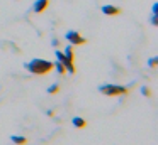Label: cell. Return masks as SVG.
Wrapping results in <instances>:
<instances>
[{"mask_svg":"<svg viewBox=\"0 0 158 145\" xmlns=\"http://www.w3.org/2000/svg\"><path fill=\"white\" fill-rule=\"evenodd\" d=\"M26 69L32 74H38V76H43V74H48L55 69V64L51 61H46V59H31L27 64H26Z\"/></svg>","mask_w":158,"mask_h":145,"instance_id":"1","label":"cell"},{"mask_svg":"<svg viewBox=\"0 0 158 145\" xmlns=\"http://www.w3.org/2000/svg\"><path fill=\"white\" fill-rule=\"evenodd\" d=\"M99 91L106 96H121V94L129 93V88L119 86V84H102V86H99Z\"/></svg>","mask_w":158,"mask_h":145,"instance_id":"2","label":"cell"},{"mask_svg":"<svg viewBox=\"0 0 158 145\" xmlns=\"http://www.w3.org/2000/svg\"><path fill=\"white\" fill-rule=\"evenodd\" d=\"M65 39L68 40L72 46H82V44L87 42L85 37L80 36V32H77V30H68V32L65 34Z\"/></svg>","mask_w":158,"mask_h":145,"instance_id":"3","label":"cell"},{"mask_svg":"<svg viewBox=\"0 0 158 145\" xmlns=\"http://www.w3.org/2000/svg\"><path fill=\"white\" fill-rule=\"evenodd\" d=\"M55 56L58 57V61H60V63H63V66L66 67V73H70V74H73V73H75V63H73V61H70L68 57L65 56V52H61V51H56V52H55Z\"/></svg>","mask_w":158,"mask_h":145,"instance_id":"4","label":"cell"},{"mask_svg":"<svg viewBox=\"0 0 158 145\" xmlns=\"http://www.w3.org/2000/svg\"><path fill=\"white\" fill-rule=\"evenodd\" d=\"M48 5H49V0H36L32 10H34L36 13H41V12H44V10L48 9Z\"/></svg>","mask_w":158,"mask_h":145,"instance_id":"5","label":"cell"},{"mask_svg":"<svg viewBox=\"0 0 158 145\" xmlns=\"http://www.w3.org/2000/svg\"><path fill=\"white\" fill-rule=\"evenodd\" d=\"M102 12L106 13V15H119L121 13V9L116 5H104L102 7Z\"/></svg>","mask_w":158,"mask_h":145,"instance_id":"6","label":"cell"},{"mask_svg":"<svg viewBox=\"0 0 158 145\" xmlns=\"http://www.w3.org/2000/svg\"><path fill=\"white\" fill-rule=\"evenodd\" d=\"M10 140L14 142L15 145H26V143H27V138H26V137H21V135H12Z\"/></svg>","mask_w":158,"mask_h":145,"instance_id":"7","label":"cell"},{"mask_svg":"<svg viewBox=\"0 0 158 145\" xmlns=\"http://www.w3.org/2000/svg\"><path fill=\"white\" fill-rule=\"evenodd\" d=\"M72 121H73V125H75L77 128H85L87 127V121L83 120V118H80V116H75Z\"/></svg>","mask_w":158,"mask_h":145,"instance_id":"8","label":"cell"},{"mask_svg":"<svg viewBox=\"0 0 158 145\" xmlns=\"http://www.w3.org/2000/svg\"><path fill=\"white\" fill-rule=\"evenodd\" d=\"M53 64H55V69L58 71L60 74H65L66 73V67L63 66V63H60V61H58V63H53Z\"/></svg>","mask_w":158,"mask_h":145,"instance_id":"9","label":"cell"},{"mask_svg":"<svg viewBox=\"0 0 158 145\" xmlns=\"http://www.w3.org/2000/svg\"><path fill=\"white\" fill-rule=\"evenodd\" d=\"M58 91H60V86H58V84H53L51 88H48V93H49V94H56Z\"/></svg>","mask_w":158,"mask_h":145,"instance_id":"10","label":"cell"},{"mask_svg":"<svg viewBox=\"0 0 158 145\" xmlns=\"http://www.w3.org/2000/svg\"><path fill=\"white\" fill-rule=\"evenodd\" d=\"M156 63H158V57H151V59L148 61V66L155 69V67H156Z\"/></svg>","mask_w":158,"mask_h":145,"instance_id":"11","label":"cell"},{"mask_svg":"<svg viewBox=\"0 0 158 145\" xmlns=\"http://www.w3.org/2000/svg\"><path fill=\"white\" fill-rule=\"evenodd\" d=\"M141 93H143V94H146V96H150V94H151V91L148 90V88H143V90H141Z\"/></svg>","mask_w":158,"mask_h":145,"instance_id":"12","label":"cell"},{"mask_svg":"<svg viewBox=\"0 0 158 145\" xmlns=\"http://www.w3.org/2000/svg\"><path fill=\"white\" fill-rule=\"evenodd\" d=\"M53 46L58 47V46H60V40H58V39H53Z\"/></svg>","mask_w":158,"mask_h":145,"instance_id":"13","label":"cell"}]
</instances>
